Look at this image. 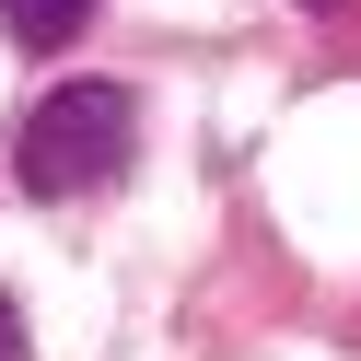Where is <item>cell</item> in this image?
I'll use <instances>...</instances> for the list:
<instances>
[{
	"label": "cell",
	"instance_id": "cell-1",
	"mask_svg": "<svg viewBox=\"0 0 361 361\" xmlns=\"http://www.w3.org/2000/svg\"><path fill=\"white\" fill-rule=\"evenodd\" d=\"M128 152H140V94H128V82H59V94L24 105V128H12L24 198H94Z\"/></svg>",
	"mask_w": 361,
	"mask_h": 361
},
{
	"label": "cell",
	"instance_id": "cell-2",
	"mask_svg": "<svg viewBox=\"0 0 361 361\" xmlns=\"http://www.w3.org/2000/svg\"><path fill=\"white\" fill-rule=\"evenodd\" d=\"M0 24L24 35V47H71V35L94 24V0H0Z\"/></svg>",
	"mask_w": 361,
	"mask_h": 361
},
{
	"label": "cell",
	"instance_id": "cell-3",
	"mask_svg": "<svg viewBox=\"0 0 361 361\" xmlns=\"http://www.w3.org/2000/svg\"><path fill=\"white\" fill-rule=\"evenodd\" d=\"M0 361H24V303L0 291Z\"/></svg>",
	"mask_w": 361,
	"mask_h": 361
}]
</instances>
